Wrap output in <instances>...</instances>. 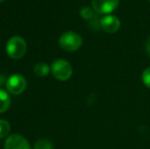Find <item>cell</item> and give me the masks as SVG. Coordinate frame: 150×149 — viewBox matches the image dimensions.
Here are the masks:
<instances>
[{"instance_id":"5","label":"cell","mask_w":150,"mask_h":149,"mask_svg":"<svg viewBox=\"0 0 150 149\" xmlns=\"http://www.w3.org/2000/svg\"><path fill=\"white\" fill-rule=\"evenodd\" d=\"M120 0H91V6L97 14H110L119 7Z\"/></svg>"},{"instance_id":"14","label":"cell","mask_w":150,"mask_h":149,"mask_svg":"<svg viewBox=\"0 0 150 149\" xmlns=\"http://www.w3.org/2000/svg\"><path fill=\"white\" fill-rule=\"evenodd\" d=\"M145 50H146V53L148 54V56H150V36L148 37L146 44H145Z\"/></svg>"},{"instance_id":"8","label":"cell","mask_w":150,"mask_h":149,"mask_svg":"<svg viewBox=\"0 0 150 149\" xmlns=\"http://www.w3.org/2000/svg\"><path fill=\"white\" fill-rule=\"evenodd\" d=\"M11 104V98L7 91L0 89V114L7 112Z\"/></svg>"},{"instance_id":"6","label":"cell","mask_w":150,"mask_h":149,"mask_svg":"<svg viewBox=\"0 0 150 149\" xmlns=\"http://www.w3.org/2000/svg\"><path fill=\"white\" fill-rule=\"evenodd\" d=\"M99 26L106 34H115L120 28V20L113 13L102 16L99 20Z\"/></svg>"},{"instance_id":"4","label":"cell","mask_w":150,"mask_h":149,"mask_svg":"<svg viewBox=\"0 0 150 149\" xmlns=\"http://www.w3.org/2000/svg\"><path fill=\"white\" fill-rule=\"evenodd\" d=\"M5 86L8 93L12 95H21L27 88V80L23 75L14 74L8 77Z\"/></svg>"},{"instance_id":"11","label":"cell","mask_w":150,"mask_h":149,"mask_svg":"<svg viewBox=\"0 0 150 149\" xmlns=\"http://www.w3.org/2000/svg\"><path fill=\"white\" fill-rule=\"evenodd\" d=\"M34 149H53V145H52V142L50 140L41 138L35 142Z\"/></svg>"},{"instance_id":"17","label":"cell","mask_w":150,"mask_h":149,"mask_svg":"<svg viewBox=\"0 0 150 149\" xmlns=\"http://www.w3.org/2000/svg\"><path fill=\"white\" fill-rule=\"evenodd\" d=\"M149 2H150V0H149Z\"/></svg>"},{"instance_id":"13","label":"cell","mask_w":150,"mask_h":149,"mask_svg":"<svg viewBox=\"0 0 150 149\" xmlns=\"http://www.w3.org/2000/svg\"><path fill=\"white\" fill-rule=\"evenodd\" d=\"M141 80H142V83L144 84L145 87H147L150 89V66L146 68L141 74Z\"/></svg>"},{"instance_id":"10","label":"cell","mask_w":150,"mask_h":149,"mask_svg":"<svg viewBox=\"0 0 150 149\" xmlns=\"http://www.w3.org/2000/svg\"><path fill=\"white\" fill-rule=\"evenodd\" d=\"M96 12L92 8V6H83V7L80 9V16L83 20H93L96 18Z\"/></svg>"},{"instance_id":"3","label":"cell","mask_w":150,"mask_h":149,"mask_svg":"<svg viewBox=\"0 0 150 149\" xmlns=\"http://www.w3.org/2000/svg\"><path fill=\"white\" fill-rule=\"evenodd\" d=\"M51 74L58 81L65 82L73 76V66L67 59L58 58L51 64Z\"/></svg>"},{"instance_id":"16","label":"cell","mask_w":150,"mask_h":149,"mask_svg":"<svg viewBox=\"0 0 150 149\" xmlns=\"http://www.w3.org/2000/svg\"><path fill=\"white\" fill-rule=\"evenodd\" d=\"M4 1H6V0H0V3H2V2H4Z\"/></svg>"},{"instance_id":"7","label":"cell","mask_w":150,"mask_h":149,"mask_svg":"<svg viewBox=\"0 0 150 149\" xmlns=\"http://www.w3.org/2000/svg\"><path fill=\"white\" fill-rule=\"evenodd\" d=\"M4 149H31L29 141L20 134H12L6 138Z\"/></svg>"},{"instance_id":"2","label":"cell","mask_w":150,"mask_h":149,"mask_svg":"<svg viewBox=\"0 0 150 149\" xmlns=\"http://www.w3.org/2000/svg\"><path fill=\"white\" fill-rule=\"evenodd\" d=\"M5 51L11 59H21L27 52V42L21 36H12L7 40Z\"/></svg>"},{"instance_id":"9","label":"cell","mask_w":150,"mask_h":149,"mask_svg":"<svg viewBox=\"0 0 150 149\" xmlns=\"http://www.w3.org/2000/svg\"><path fill=\"white\" fill-rule=\"evenodd\" d=\"M34 73L37 77H46L51 73V66H49L45 62H39L34 66Z\"/></svg>"},{"instance_id":"1","label":"cell","mask_w":150,"mask_h":149,"mask_svg":"<svg viewBox=\"0 0 150 149\" xmlns=\"http://www.w3.org/2000/svg\"><path fill=\"white\" fill-rule=\"evenodd\" d=\"M58 45L67 52H75L83 45V38L75 31H67L60 35Z\"/></svg>"},{"instance_id":"15","label":"cell","mask_w":150,"mask_h":149,"mask_svg":"<svg viewBox=\"0 0 150 149\" xmlns=\"http://www.w3.org/2000/svg\"><path fill=\"white\" fill-rule=\"evenodd\" d=\"M4 83H6L5 78H4V76L2 74H0V89H1V87L4 85Z\"/></svg>"},{"instance_id":"12","label":"cell","mask_w":150,"mask_h":149,"mask_svg":"<svg viewBox=\"0 0 150 149\" xmlns=\"http://www.w3.org/2000/svg\"><path fill=\"white\" fill-rule=\"evenodd\" d=\"M10 132V124L6 119H0V139L8 137Z\"/></svg>"}]
</instances>
